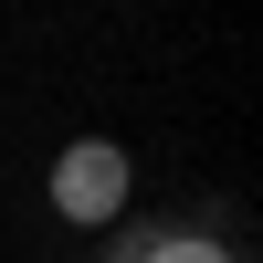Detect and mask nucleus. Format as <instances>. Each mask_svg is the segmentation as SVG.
Wrapping results in <instances>:
<instances>
[{
  "mask_svg": "<svg viewBox=\"0 0 263 263\" xmlns=\"http://www.w3.org/2000/svg\"><path fill=\"white\" fill-rule=\"evenodd\" d=\"M42 200H53V221H74V232H116L126 200H137V158H126L116 137H74L53 168H42Z\"/></svg>",
  "mask_w": 263,
  "mask_h": 263,
  "instance_id": "1",
  "label": "nucleus"
},
{
  "mask_svg": "<svg viewBox=\"0 0 263 263\" xmlns=\"http://www.w3.org/2000/svg\"><path fill=\"white\" fill-rule=\"evenodd\" d=\"M116 263H242V253H232L221 232H126Z\"/></svg>",
  "mask_w": 263,
  "mask_h": 263,
  "instance_id": "2",
  "label": "nucleus"
}]
</instances>
